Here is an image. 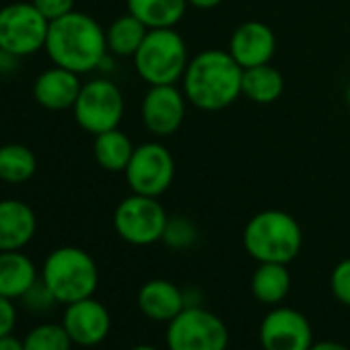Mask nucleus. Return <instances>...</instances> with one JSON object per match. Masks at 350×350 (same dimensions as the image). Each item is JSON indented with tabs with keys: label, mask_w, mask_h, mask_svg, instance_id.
Instances as JSON below:
<instances>
[{
	"label": "nucleus",
	"mask_w": 350,
	"mask_h": 350,
	"mask_svg": "<svg viewBox=\"0 0 350 350\" xmlns=\"http://www.w3.org/2000/svg\"><path fill=\"white\" fill-rule=\"evenodd\" d=\"M54 66L87 75L101 66L107 52V40L101 25L85 13L72 11L50 21L44 48Z\"/></svg>",
	"instance_id": "nucleus-1"
},
{
	"label": "nucleus",
	"mask_w": 350,
	"mask_h": 350,
	"mask_svg": "<svg viewBox=\"0 0 350 350\" xmlns=\"http://www.w3.org/2000/svg\"><path fill=\"white\" fill-rule=\"evenodd\" d=\"M243 68L229 50H204L188 62L184 72V95L202 111H221L241 95Z\"/></svg>",
	"instance_id": "nucleus-2"
},
{
	"label": "nucleus",
	"mask_w": 350,
	"mask_h": 350,
	"mask_svg": "<svg viewBox=\"0 0 350 350\" xmlns=\"http://www.w3.org/2000/svg\"><path fill=\"white\" fill-rule=\"evenodd\" d=\"M303 245V231L295 217L284 211H262L243 229V247L258 262L291 264Z\"/></svg>",
	"instance_id": "nucleus-3"
},
{
	"label": "nucleus",
	"mask_w": 350,
	"mask_h": 350,
	"mask_svg": "<svg viewBox=\"0 0 350 350\" xmlns=\"http://www.w3.org/2000/svg\"><path fill=\"white\" fill-rule=\"evenodd\" d=\"M40 278L60 305H68L87 297H95L99 286V268L93 256L85 250L64 245L48 254Z\"/></svg>",
	"instance_id": "nucleus-4"
},
{
	"label": "nucleus",
	"mask_w": 350,
	"mask_h": 350,
	"mask_svg": "<svg viewBox=\"0 0 350 350\" xmlns=\"http://www.w3.org/2000/svg\"><path fill=\"white\" fill-rule=\"evenodd\" d=\"M188 48L184 38L171 29H148L144 42L134 54L138 77L152 85H175L188 68Z\"/></svg>",
	"instance_id": "nucleus-5"
},
{
	"label": "nucleus",
	"mask_w": 350,
	"mask_h": 350,
	"mask_svg": "<svg viewBox=\"0 0 350 350\" xmlns=\"http://www.w3.org/2000/svg\"><path fill=\"white\" fill-rule=\"evenodd\" d=\"M167 350H227L229 327L211 309L186 307L167 323Z\"/></svg>",
	"instance_id": "nucleus-6"
},
{
	"label": "nucleus",
	"mask_w": 350,
	"mask_h": 350,
	"mask_svg": "<svg viewBox=\"0 0 350 350\" xmlns=\"http://www.w3.org/2000/svg\"><path fill=\"white\" fill-rule=\"evenodd\" d=\"M50 21L33 3H11L0 9V50L27 58L46 48Z\"/></svg>",
	"instance_id": "nucleus-7"
},
{
	"label": "nucleus",
	"mask_w": 350,
	"mask_h": 350,
	"mask_svg": "<svg viewBox=\"0 0 350 350\" xmlns=\"http://www.w3.org/2000/svg\"><path fill=\"white\" fill-rule=\"evenodd\" d=\"M169 217L159 198L130 194L113 213V229L130 245H152L163 239V231Z\"/></svg>",
	"instance_id": "nucleus-8"
},
{
	"label": "nucleus",
	"mask_w": 350,
	"mask_h": 350,
	"mask_svg": "<svg viewBox=\"0 0 350 350\" xmlns=\"http://www.w3.org/2000/svg\"><path fill=\"white\" fill-rule=\"evenodd\" d=\"M72 113L85 132L97 136L120 126L124 116V95L109 79H93L81 87Z\"/></svg>",
	"instance_id": "nucleus-9"
},
{
	"label": "nucleus",
	"mask_w": 350,
	"mask_h": 350,
	"mask_svg": "<svg viewBox=\"0 0 350 350\" xmlns=\"http://www.w3.org/2000/svg\"><path fill=\"white\" fill-rule=\"evenodd\" d=\"M124 175L132 194L159 198L171 188L175 178L173 154L161 142H144L134 148Z\"/></svg>",
	"instance_id": "nucleus-10"
},
{
	"label": "nucleus",
	"mask_w": 350,
	"mask_h": 350,
	"mask_svg": "<svg viewBox=\"0 0 350 350\" xmlns=\"http://www.w3.org/2000/svg\"><path fill=\"white\" fill-rule=\"evenodd\" d=\"M262 350H309L313 327L309 319L293 307H272L258 329Z\"/></svg>",
	"instance_id": "nucleus-11"
},
{
	"label": "nucleus",
	"mask_w": 350,
	"mask_h": 350,
	"mask_svg": "<svg viewBox=\"0 0 350 350\" xmlns=\"http://www.w3.org/2000/svg\"><path fill=\"white\" fill-rule=\"evenodd\" d=\"M186 101V95L175 85L148 87L140 105L144 128L159 138L175 134L184 124Z\"/></svg>",
	"instance_id": "nucleus-12"
},
{
	"label": "nucleus",
	"mask_w": 350,
	"mask_h": 350,
	"mask_svg": "<svg viewBox=\"0 0 350 350\" xmlns=\"http://www.w3.org/2000/svg\"><path fill=\"white\" fill-rule=\"evenodd\" d=\"M75 346H99L111 332V315L107 307L95 297H87L64 305L62 321Z\"/></svg>",
	"instance_id": "nucleus-13"
},
{
	"label": "nucleus",
	"mask_w": 350,
	"mask_h": 350,
	"mask_svg": "<svg viewBox=\"0 0 350 350\" xmlns=\"http://www.w3.org/2000/svg\"><path fill=\"white\" fill-rule=\"evenodd\" d=\"M274 52H276V36L262 21L241 23L229 40V54L235 58V62L241 68L270 64Z\"/></svg>",
	"instance_id": "nucleus-14"
},
{
	"label": "nucleus",
	"mask_w": 350,
	"mask_h": 350,
	"mask_svg": "<svg viewBox=\"0 0 350 350\" xmlns=\"http://www.w3.org/2000/svg\"><path fill=\"white\" fill-rule=\"evenodd\" d=\"M81 75L54 66L44 70L33 83V99L40 107L50 111L72 109L81 93Z\"/></svg>",
	"instance_id": "nucleus-15"
},
{
	"label": "nucleus",
	"mask_w": 350,
	"mask_h": 350,
	"mask_svg": "<svg viewBox=\"0 0 350 350\" xmlns=\"http://www.w3.org/2000/svg\"><path fill=\"white\" fill-rule=\"evenodd\" d=\"M136 303L144 317L161 323H169L186 309L184 288L165 278H152L144 282L138 291Z\"/></svg>",
	"instance_id": "nucleus-16"
},
{
	"label": "nucleus",
	"mask_w": 350,
	"mask_h": 350,
	"mask_svg": "<svg viewBox=\"0 0 350 350\" xmlns=\"http://www.w3.org/2000/svg\"><path fill=\"white\" fill-rule=\"evenodd\" d=\"M36 231L38 219L27 202L15 198L0 200V252L27 247Z\"/></svg>",
	"instance_id": "nucleus-17"
},
{
	"label": "nucleus",
	"mask_w": 350,
	"mask_h": 350,
	"mask_svg": "<svg viewBox=\"0 0 350 350\" xmlns=\"http://www.w3.org/2000/svg\"><path fill=\"white\" fill-rule=\"evenodd\" d=\"M38 280V268L23 250L0 252V295L19 301Z\"/></svg>",
	"instance_id": "nucleus-18"
},
{
	"label": "nucleus",
	"mask_w": 350,
	"mask_h": 350,
	"mask_svg": "<svg viewBox=\"0 0 350 350\" xmlns=\"http://www.w3.org/2000/svg\"><path fill=\"white\" fill-rule=\"evenodd\" d=\"M288 264H276V262H262L252 274V295L262 305L276 307L280 305L288 291H291V272L286 268Z\"/></svg>",
	"instance_id": "nucleus-19"
},
{
	"label": "nucleus",
	"mask_w": 350,
	"mask_h": 350,
	"mask_svg": "<svg viewBox=\"0 0 350 350\" xmlns=\"http://www.w3.org/2000/svg\"><path fill=\"white\" fill-rule=\"evenodd\" d=\"M128 13L148 29H171L188 9V0H126Z\"/></svg>",
	"instance_id": "nucleus-20"
},
{
	"label": "nucleus",
	"mask_w": 350,
	"mask_h": 350,
	"mask_svg": "<svg viewBox=\"0 0 350 350\" xmlns=\"http://www.w3.org/2000/svg\"><path fill=\"white\" fill-rule=\"evenodd\" d=\"M284 91V79L272 64H260L254 68H243L241 95L258 105H270L278 101Z\"/></svg>",
	"instance_id": "nucleus-21"
},
{
	"label": "nucleus",
	"mask_w": 350,
	"mask_h": 350,
	"mask_svg": "<svg viewBox=\"0 0 350 350\" xmlns=\"http://www.w3.org/2000/svg\"><path fill=\"white\" fill-rule=\"evenodd\" d=\"M134 148L136 146L132 144V140L120 128H113L95 136L93 157L101 169L109 173H124L132 159Z\"/></svg>",
	"instance_id": "nucleus-22"
},
{
	"label": "nucleus",
	"mask_w": 350,
	"mask_h": 350,
	"mask_svg": "<svg viewBox=\"0 0 350 350\" xmlns=\"http://www.w3.org/2000/svg\"><path fill=\"white\" fill-rule=\"evenodd\" d=\"M146 33H148V27L144 23H140L134 15L126 13V15L113 19L105 31L107 52L118 58H134V54L138 52Z\"/></svg>",
	"instance_id": "nucleus-23"
},
{
	"label": "nucleus",
	"mask_w": 350,
	"mask_h": 350,
	"mask_svg": "<svg viewBox=\"0 0 350 350\" xmlns=\"http://www.w3.org/2000/svg\"><path fill=\"white\" fill-rule=\"evenodd\" d=\"M38 171V159L25 144L0 146V182L19 186L29 182Z\"/></svg>",
	"instance_id": "nucleus-24"
},
{
	"label": "nucleus",
	"mask_w": 350,
	"mask_h": 350,
	"mask_svg": "<svg viewBox=\"0 0 350 350\" xmlns=\"http://www.w3.org/2000/svg\"><path fill=\"white\" fill-rule=\"evenodd\" d=\"M72 346L64 325L56 321L38 323L23 338V350H70Z\"/></svg>",
	"instance_id": "nucleus-25"
},
{
	"label": "nucleus",
	"mask_w": 350,
	"mask_h": 350,
	"mask_svg": "<svg viewBox=\"0 0 350 350\" xmlns=\"http://www.w3.org/2000/svg\"><path fill=\"white\" fill-rule=\"evenodd\" d=\"M161 241L171 250H188L198 241V227L186 217H169Z\"/></svg>",
	"instance_id": "nucleus-26"
},
{
	"label": "nucleus",
	"mask_w": 350,
	"mask_h": 350,
	"mask_svg": "<svg viewBox=\"0 0 350 350\" xmlns=\"http://www.w3.org/2000/svg\"><path fill=\"white\" fill-rule=\"evenodd\" d=\"M29 311H33V313H46V311H50L54 305H58V301H56V297L52 295V291L44 284V280L40 278L21 299H19Z\"/></svg>",
	"instance_id": "nucleus-27"
},
{
	"label": "nucleus",
	"mask_w": 350,
	"mask_h": 350,
	"mask_svg": "<svg viewBox=\"0 0 350 350\" xmlns=\"http://www.w3.org/2000/svg\"><path fill=\"white\" fill-rule=\"evenodd\" d=\"M329 288L338 303L350 307V258L334 266L329 274Z\"/></svg>",
	"instance_id": "nucleus-28"
},
{
	"label": "nucleus",
	"mask_w": 350,
	"mask_h": 350,
	"mask_svg": "<svg viewBox=\"0 0 350 350\" xmlns=\"http://www.w3.org/2000/svg\"><path fill=\"white\" fill-rule=\"evenodd\" d=\"M31 3L48 21L60 19L75 11V0H31Z\"/></svg>",
	"instance_id": "nucleus-29"
},
{
	"label": "nucleus",
	"mask_w": 350,
	"mask_h": 350,
	"mask_svg": "<svg viewBox=\"0 0 350 350\" xmlns=\"http://www.w3.org/2000/svg\"><path fill=\"white\" fill-rule=\"evenodd\" d=\"M17 325V307L13 299L0 295V338L13 334Z\"/></svg>",
	"instance_id": "nucleus-30"
},
{
	"label": "nucleus",
	"mask_w": 350,
	"mask_h": 350,
	"mask_svg": "<svg viewBox=\"0 0 350 350\" xmlns=\"http://www.w3.org/2000/svg\"><path fill=\"white\" fill-rule=\"evenodd\" d=\"M0 350H23V338H17L13 334L0 338Z\"/></svg>",
	"instance_id": "nucleus-31"
},
{
	"label": "nucleus",
	"mask_w": 350,
	"mask_h": 350,
	"mask_svg": "<svg viewBox=\"0 0 350 350\" xmlns=\"http://www.w3.org/2000/svg\"><path fill=\"white\" fill-rule=\"evenodd\" d=\"M309 350H350V348L340 342H334V340H321V342H313V346Z\"/></svg>",
	"instance_id": "nucleus-32"
},
{
	"label": "nucleus",
	"mask_w": 350,
	"mask_h": 350,
	"mask_svg": "<svg viewBox=\"0 0 350 350\" xmlns=\"http://www.w3.org/2000/svg\"><path fill=\"white\" fill-rule=\"evenodd\" d=\"M17 60L15 56H11L9 52H3L0 50V72H11L15 66H17Z\"/></svg>",
	"instance_id": "nucleus-33"
},
{
	"label": "nucleus",
	"mask_w": 350,
	"mask_h": 350,
	"mask_svg": "<svg viewBox=\"0 0 350 350\" xmlns=\"http://www.w3.org/2000/svg\"><path fill=\"white\" fill-rule=\"evenodd\" d=\"M225 0H188V5L194 7V9H200V11H211V9H217L219 5H223Z\"/></svg>",
	"instance_id": "nucleus-34"
},
{
	"label": "nucleus",
	"mask_w": 350,
	"mask_h": 350,
	"mask_svg": "<svg viewBox=\"0 0 350 350\" xmlns=\"http://www.w3.org/2000/svg\"><path fill=\"white\" fill-rule=\"evenodd\" d=\"M130 350H159L157 346H150V344H138V346H132Z\"/></svg>",
	"instance_id": "nucleus-35"
},
{
	"label": "nucleus",
	"mask_w": 350,
	"mask_h": 350,
	"mask_svg": "<svg viewBox=\"0 0 350 350\" xmlns=\"http://www.w3.org/2000/svg\"><path fill=\"white\" fill-rule=\"evenodd\" d=\"M346 105H348V109H350V83H348V87H346Z\"/></svg>",
	"instance_id": "nucleus-36"
}]
</instances>
